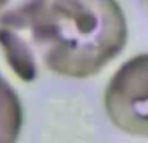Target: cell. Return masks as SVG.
<instances>
[{
    "label": "cell",
    "mask_w": 148,
    "mask_h": 143,
    "mask_svg": "<svg viewBox=\"0 0 148 143\" xmlns=\"http://www.w3.org/2000/svg\"><path fill=\"white\" fill-rule=\"evenodd\" d=\"M127 19L110 0L11 2L0 12V49L11 70L33 82L40 70L89 79L127 44Z\"/></svg>",
    "instance_id": "1"
},
{
    "label": "cell",
    "mask_w": 148,
    "mask_h": 143,
    "mask_svg": "<svg viewBox=\"0 0 148 143\" xmlns=\"http://www.w3.org/2000/svg\"><path fill=\"white\" fill-rule=\"evenodd\" d=\"M105 110L122 133L148 138V52L124 61L110 77Z\"/></svg>",
    "instance_id": "2"
},
{
    "label": "cell",
    "mask_w": 148,
    "mask_h": 143,
    "mask_svg": "<svg viewBox=\"0 0 148 143\" xmlns=\"http://www.w3.org/2000/svg\"><path fill=\"white\" fill-rule=\"evenodd\" d=\"M23 126V107L16 89L0 74V143H18Z\"/></svg>",
    "instance_id": "3"
},
{
    "label": "cell",
    "mask_w": 148,
    "mask_h": 143,
    "mask_svg": "<svg viewBox=\"0 0 148 143\" xmlns=\"http://www.w3.org/2000/svg\"><path fill=\"white\" fill-rule=\"evenodd\" d=\"M5 6H7V2H0V12L5 9Z\"/></svg>",
    "instance_id": "4"
}]
</instances>
